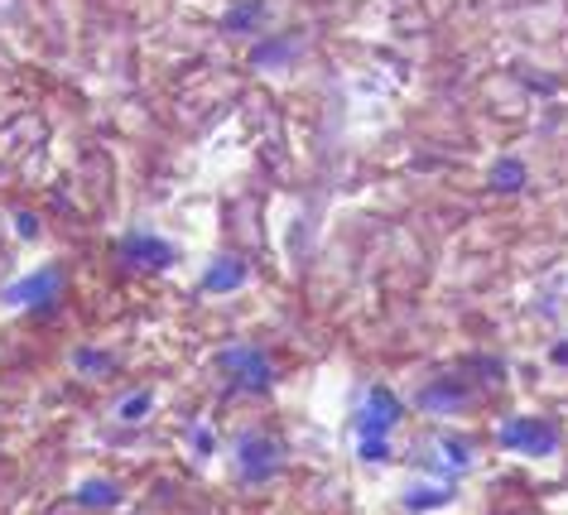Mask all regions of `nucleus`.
Masks as SVG:
<instances>
[{
	"instance_id": "1",
	"label": "nucleus",
	"mask_w": 568,
	"mask_h": 515,
	"mask_svg": "<svg viewBox=\"0 0 568 515\" xmlns=\"http://www.w3.org/2000/svg\"><path fill=\"white\" fill-rule=\"evenodd\" d=\"M232 467L246 486L275 482L284 472V443L275 434H265V428H246V434H236V443H232Z\"/></svg>"
},
{
	"instance_id": "2",
	"label": "nucleus",
	"mask_w": 568,
	"mask_h": 515,
	"mask_svg": "<svg viewBox=\"0 0 568 515\" xmlns=\"http://www.w3.org/2000/svg\"><path fill=\"white\" fill-rule=\"evenodd\" d=\"M222 376H226V391L236 395H265L270 385H275V371H270V356L261 347H251V342H236V347H222L217 356Z\"/></svg>"
},
{
	"instance_id": "3",
	"label": "nucleus",
	"mask_w": 568,
	"mask_h": 515,
	"mask_svg": "<svg viewBox=\"0 0 568 515\" xmlns=\"http://www.w3.org/2000/svg\"><path fill=\"white\" fill-rule=\"evenodd\" d=\"M59 294H63V270L59 265H39V270H30V275H20L16 284H10L6 304L10 309H49Z\"/></svg>"
},
{
	"instance_id": "4",
	"label": "nucleus",
	"mask_w": 568,
	"mask_h": 515,
	"mask_svg": "<svg viewBox=\"0 0 568 515\" xmlns=\"http://www.w3.org/2000/svg\"><path fill=\"white\" fill-rule=\"evenodd\" d=\"M496 438H501L510 453H525V457H545L559 448V428L549 420H510V424H501Z\"/></svg>"
},
{
	"instance_id": "5",
	"label": "nucleus",
	"mask_w": 568,
	"mask_h": 515,
	"mask_svg": "<svg viewBox=\"0 0 568 515\" xmlns=\"http://www.w3.org/2000/svg\"><path fill=\"white\" fill-rule=\"evenodd\" d=\"M395 424H400V400L386 385H372L366 405L357 410V438H390Z\"/></svg>"
},
{
	"instance_id": "6",
	"label": "nucleus",
	"mask_w": 568,
	"mask_h": 515,
	"mask_svg": "<svg viewBox=\"0 0 568 515\" xmlns=\"http://www.w3.org/2000/svg\"><path fill=\"white\" fill-rule=\"evenodd\" d=\"M121 261L125 265H135V270H169L179 261V251H174V241H164V236H150V232H131V236H121Z\"/></svg>"
},
{
	"instance_id": "7",
	"label": "nucleus",
	"mask_w": 568,
	"mask_h": 515,
	"mask_svg": "<svg viewBox=\"0 0 568 515\" xmlns=\"http://www.w3.org/2000/svg\"><path fill=\"white\" fill-rule=\"evenodd\" d=\"M467 400H473V391H467L458 376H438V381H429L419 391V410H429V414H458Z\"/></svg>"
},
{
	"instance_id": "8",
	"label": "nucleus",
	"mask_w": 568,
	"mask_h": 515,
	"mask_svg": "<svg viewBox=\"0 0 568 515\" xmlns=\"http://www.w3.org/2000/svg\"><path fill=\"white\" fill-rule=\"evenodd\" d=\"M246 280H251L246 261H236V255H217V261L207 265V275H203V290H207V294H232V290H241Z\"/></svg>"
},
{
	"instance_id": "9",
	"label": "nucleus",
	"mask_w": 568,
	"mask_h": 515,
	"mask_svg": "<svg viewBox=\"0 0 568 515\" xmlns=\"http://www.w3.org/2000/svg\"><path fill=\"white\" fill-rule=\"evenodd\" d=\"M73 501H78L82 511H111V506H121V486L106 482V477H88L73 492Z\"/></svg>"
},
{
	"instance_id": "10",
	"label": "nucleus",
	"mask_w": 568,
	"mask_h": 515,
	"mask_svg": "<svg viewBox=\"0 0 568 515\" xmlns=\"http://www.w3.org/2000/svg\"><path fill=\"white\" fill-rule=\"evenodd\" d=\"M261 24H265V0H241V6L226 10L222 30H232V34H255Z\"/></svg>"
},
{
	"instance_id": "11",
	"label": "nucleus",
	"mask_w": 568,
	"mask_h": 515,
	"mask_svg": "<svg viewBox=\"0 0 568 515\" xmlns=\"http://www.w3.org/2000/svg\"><path fill=\"white\" fill-rule=\"evenodd\" d=\"M150 410H154V391H131V395L116 400V410H111V414H116L121 424H145Z\"/></svg>"
},
{
	"instance_id": "12",
	"label": "nucleus",
	"mask_w": 568,
	"mask_h": 515,
	"mask_svg": "<svg viewBox=\"0 0 568 515\" xmlns=\"http://www.w3.org/2000/svg\"><path fill=\"white\" fill-rule=\"evenodd\" d=\"M520 183H525V169H520L516 160H501V164L491 169V189H501V193H516Z\"/></svg>"
},
{
	"instance_id": "13",
	"label": "nucleus",
	"mask_w": 568,
	"mask_h": 515,
	"mask_svg": "<svg viewBox=\"0 0 568 515\" xmlns=\"http://www.w3.org/2000/svg\"><path fill=\"white\" fill-rule=\"evenodd\" d=\"M73 366L82 371V376H106L116 362H111L106 352H88V347H82V352H73Z\"/></svg>"
},
{
	"instance_id": "14",
	"label": "nucleus",
	"mask_w": 568,
	"mask_h": 515,
	"mask_svg": "<svg viewBox=\"0 0 568 515\" xmlns=\"http://www.w3.org/2000/svg\"><path fill=\"white\" fill-rule=\"evenodd\" d=\"M294 49H300V44H294V39H280V44H261V49H255V53H251V63H255V68L284 63V59H290V53H294Z\"/></svg>"
},
{
	"instance_id": "15",
	"label": "nucleus",
	"mask_w": 568,
	"mask_h": 515,
	"mask_svg": "<svg viewBox=\"0 0 568 515\" xmlns=\"http://www.w3.org/2000/svg\"><path fill=\"white\" fill-rule=\"evenodd\" d=\"M444 501H448L444 486H415V492L405 496V506L409 511H434V506H444Z\"/></svg>"
},
{
	"instance_id": "16",
	"label": "nucleus",
	"mask_w": 568,
	"mask_h": 515,
	"mask_svg": "<svg viewBox=\"0 0 568 515\" xmlns=\"http://www.w3.org/2000/svg\"><path fill=\"white\" fill-rule=\"evenodd\" d=\"M362 463H390V438H357Z\"/></svg>"
},
{
	"instance_id": "17",
	"label": "nucleus",
	"mask_w": 568,
	"mask_h": 515,
	"mask_svg": "<svg viewBox=\"0 0 568 515\" xmlns=\"http://www.w3.org/2000/svg\"><path fill=\"white\" fill-rule=\"evenodd\" d=\"M193 448H197V457H212V453H217V438H212V428H207V424H197V428H193Z\"/></svg>"
},
{
	"instance_id": "18",
	"label": "nucleus",
	"mask_w": 568,
	"mask_h": 515,
	"mask_svg": "<svg viewBox=\"0 0 568 515\" xmlns=\"http://www.w3.org/2000/svg\"><path fill=\"white\" fill-rule=\"evenodd\" d=\"M16 236H24V241L39 236V222L30 218V212H20V218H16Z\"/></svg>"
},
{
	"instance_id": "19",
	"label": "nucleus",
	"mask_w": 568,
	"mask_h": 515,
	"mask_svg": "<svg viewBox=\"0 0 568 515\" xmlns=\"http://www.w3.org/2000/svg\"><path fill=\"white\" fill-rule=\"evenodd\" d=\"M554 362H568V342H559V347H554Z\"/></svg>"
}]
</instances>
